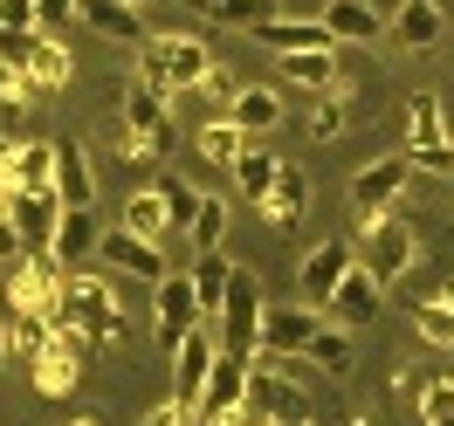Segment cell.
<instances>
[{"mask_svg": "<svg viewBox=\"0 0 454 426\" xmlns=\"http://www.w3.org/2000/svg\"><path fill=\"white\" fill-rule=\"evenodd\" d=\"M214 316H221V351H234V358H255L262 351V316H269V303H262V283L248 268H234V283H227Z\"/></svg>", "mask_w": 454, "mask_h": 426, "instance_id": "6da1fadb", "label": "cell"}, {"mask_svg": "<svg viewBox=\"0 0 454 426\" xmlns=\"http://www.w3.org/2000/svg\"><path fill=\"white\" fill-rule=\"evenodd\" d=\"M317 330H324V310H317V303H269L255 365H289V358H303Z\"/></svg>", "mask_w": 454, "mask_h": 426, "instance_id": "7a4b0ae2", "label": "cell"}, {"mask_svg": "<svg viewBox=\"0 0 454 426\" xmlns=\"http://www.w3.org/2000/svg\"><path fill=\"white\" fill-rule=\"evenodd\" d=\"M406 159L420 172H454V138H448V117L434 104V89L406 97Z\"/></svg>", "mask_w": 454, "mask_h": 426, "instance_id": "3957f363", "label": "cell"}, {"mask_svg": "<svg viewBox=\"0 0 454 426\" xmlns=\"http://www.w3.org/2000/svg\"><path fill=\"white\" fill-rule=\"evenodd\" d=\"M152 344H159V351H179V344H186V330H193V323H207V303H200V283L193 275H166V283H159V296H152Z\"/></svg>", "mask_w": 454, "mask_h": 426, "instance_id": "277c9868", "label": "cell"}, {"mask_svg": "<svg viewBox=\"0 0 454 426\" xmlns=\"http://www.w3.org/2000/svg\"><path fill=\"white\" fill-rule=\"evenodd\" d=\"M62 316H76L97 344L124 337V316H117V296H111L104 275H69V283H62Z\"/></svg>", "mask_w": 454, "mask_h": 426, "instance_id": "5b68a950", "label": "cell"}, {"mask_svg": "<svg viewBox=\"0 0 454 426\" xmlns=\"http://www.w3.org/2000/svg\"><path fill=\"white\" fill-rule=\"evenodd\" d=\"M413 255H420V241H413V228H406L399 213H379V221H365V248H358V261H365L379 283H399V275L413 268Z\"/></svg>", "mask_w": 454, "mask_h": 426, "instance_id": "8992f818", "label": "cell"}, {"mask_svg": "<svg viewBox=\"0 0 454 426\" xmlns=\"http://www.w3.org/2000/svg\"><path fill=\"white\" fill-rule=\"evenodd\" d=\"M97 255L111 261L117 275H131V283H166L172 268H166V241H152V234H131L124 228V221H117V228H104V248H97Z\"/></svg>", "mask_w": 454, "mask_h": 426, "instance_id": "52a82bcc", "label": "cell"}, {"mask_svg": "<svg viewBox=\"0 0 454 426\" xmlns=\"http://www.w3.org/2000/svg\"><path fill=\"white\" fill-rule=\"evenodd\" d=\"M214 358H221V344L207 337V323H193L186 344L166 358V365H172V399H179L193 420H200V399H207V378H214Z\"/></svg>", "mask_w": 454, "mask_h": 426, "instance_id": "ba28073f", "label": "cell"}, {"mask_svg": "<svg viewBox=\"0 0 454 426\" xmlns=\"http://www.w3.org/2000/svg\"><path fill=\"white\" fill-rule=\"evenodd\" d=\"M62 261L56 255H21L14 283H7V310H49V323L62 316Z\"/></svg>", "mask_w": 454, "mask_h": 426, "instance_id": "9c48e42d", "label": "cell"}, {"mask_svg": "<svg viewBox=\"0 0 454 426\" xmlns=\"http://www.w3.org/2000/svg\"><path fill=\"white\" fill-rule=\"evenodd\" d=\"M413 159H379V166H365L358 179H351V213H358V228L365 221H379V213H393V199L406 193V179H413Z\"/></svg>", "mask_w": 454, "mask_h": 426, "instance_id": "30bf717a", "label": "cell"}, {"mask_svg": "<svg viewBox=\"0 0 454 426\" xmlns=\"http://www.w3.org/2000/svg\"><path fill=\"white\" fill-rule=\"evenodd\" d=\"M351 268H358V248H351V241H317L310 255H303V268H296V289H303V303H317V310H324V303L338 296V283L351 275Z\"/></svg>", "mask_w": 454, "mask_h": 426, "instance_id": "8fae6325", "label": "cell"}, {"mask_svg": "<svg viewBox=\"0 0 454 426\" xmlns=\"http://www.w3.org/2000/svg\"><path fill=\"white\" fill-rule=\"evenodd\" d=\"M379 303H386V283H379L365 261H358V268L338 283V296L324 303V316H331V323H344V330H365V323H379Z\"/></svg>", "mask_w": 454, "mask_h": 426, "instance_id": "7c38bea8", "label": "cell"}, {"mask_svg": "<svg viewBox=\"0 0 454 426\" xmlns=\"http://www.w3.org/2000/svg\"><path fill=\"white\" fill-rule=\"evenodd\" d=\"M248 378H255V358L221 351V358H214V378H207V399H200V426H214L221 413H241V406H248Z\"/></svg>", "mask_w": 454, "mask_h": 426, "instance_id": "4fadbf2b", "label": "cell"}, {"mask_svg": "<svg viewBox=\"0 0 454 426\" xmlns=\"http://www.w3.org/2000/svg\"><path fill=\"white\" fill-rule=\"evenodd\" d=\"M248 413H255V420H310V399L296 392L276 365H255V378H248Z\"/></svg>", "mask_w": 454, "mask_h": 426, "instance_id": "5bb4252c", "label": "cell"}, {"mask_svg": "<svg viewBox=\"0 0 454 426\" xmlns=\"http://www.w3.org/2000/svg\"><path fill=\"white\" fill-rule=\"evenodd\" d=\"M441 35H448V14H441V0H399L393 14V42L406 56H434L441 49Z\"/></svg>", "mask_w": 454, "mask_h": 426, "instance_id": "9a60e30c", "label": "cell"}, {"mask_svg": "<svg viewBox=\"0 0 454 426\" xmlns=\"http://www.w3.org/2000/svg\"><path fill=\"white\" fill-rule=\"evenodd\" d=\"M7 213H14L21 234H28V255H49V248H56V221H62V193H56V186L14 193V199H7Z\"/></svg>", "mask_w": 454, "mask_h": 426, "instance_id": "2e32d148", "label": "cell"}, {"mask_svg": "<svg viewBox=\"0 0 454 426\" xmlns=\"http://www.w3.org/2000/svg\"><path fill=\"white\" fill-rule=\"evenodd\" d=\"M303 213H310V172H303V166H283V172H276V186L262 193V221H269L276 234H289Z\"/></svg>", "mask_w": 454, "mask_h": 426, "instance_id": "e0dca14e", "label": "cell"}, {"mask_svg": "<svg viewBox=\"0 0 454 426\" xmlns=\"http://www.w3.org/2000/svg\"><path fill=\"white\" fill-rule=\"evenodd\" d=\"M227 117H234L248 138H269V131L283 124V89L276 83H241L234 97H227Z\"/></svg>", "mask_w": 454, "mask_h": 426, "instance_id": "ac0fdd59", "label": "cell"}, {"mask_svg": "<svg viewBox=\"0 0 454 426\" xmlns=\"http://www.w3.org/2000/svg\"><path fill=\"white\" fill-rule=\"evenodd\" d=\"M166 124H172V97L131 76V89H124V131H131V138H152V151H159V131H166Z\"/></svg>", "mask_w": 454, "mask_h": 426, "instance_id": "d6986e66", "label": "cell"}, {"mask_svg": "<svg viewBox=\"0 0 454 426\" xmlns=\"http://www.w3.org/2000/svg\"><path fill=\"white\" fill-rule=\"evenodd\" d=\"M76 21L104 42H145V7H131V0H83Z\"/></svg>", "mask_w": 454, "mask_h": 426, "instance_id": "ffe728a7", "label": "cell"}, {"mask_svg": "<svg viewBox=\"0 0 454 426\" xmlns=\"http://www.w3.org/2000/svg\"><path fill=\"white\" fill-rule=\"evenodd\" d=\"M7 172H14V193H42V186H56V138L7 144Z\"/></svg>", "mask_w": 454, "mask_h": 426, "instance_id": "44dd1931", "label": "cell"}, {"mask_svg": "<svg viewBox=\"0 0 454 426\" xmlns=\"http://www.w3.org/2000/svg\"><path fill=\"white\" fill-rule=\"evenodd\" d=\"M56 193H62V206H90L97 199V172H90L83 138H56Z\"/></svg>", "mask_w": 454, "mask_h": 426, "instance_id": "7402d4cb", "label": "cell"}, {"mask_svg": "<svg viewBox=\"0 0 454 426\" xmlns=\"http://www.w3.org/2000/svg\"><path fill=\"white\" fill-rule=\"evenodd\" d=\"M97 248H104V228H97V213H90V206H62V221H56V248H49V255L69 268V261L97 255Z\"/></svg>", "mask_w": 454, "mask_h": 426, "instance_id": "603a6c76", "label": "cell"}, {"mask_svg": "<svg viewBox=\"0 0 454 426\" xmlns=\"http://www.w3.org/2000/svg\"><path fill=\"white\" fill-rule=\"evenodd\" d=\"M159 49H166V69H172V83H179V89H200L207 76H214V49H207L200 35H166Z\"/></svg>", "mask_w": 454, "mask_h": 426, "instance_id": "cb8c5ba5", "label": "cell"}, {"mask_svg": "<svg viewBox=\"0 0 454 426\" xmlns=\"http://www.w3.org/2000/svg\"><path fill=\"white\" fill-rule=\"evenodd\" d=\"M76 385H83V358H76V351H62V344L49 337V351L35 358V392H42V399H62V392H76Z\"/></svg>", "mask_w": 454, "mask_h": 426, "instance_id": "d4e9b609", "label": "cell"}, {"mask_svg": "<svg viewBox=\"0 0 454 426\" xmlns=\"http://www.w3.org/2000/svg\"><path fill=\"white\" fill-rule=\"evenodd\" d=\"M7 316V358H21V365H35L42 351H49V310H0Z\"/></svg>", "mask_w": 454, "mask_h": 426, "instance_id": "484cf974", "label": "cell"}, {"mask_svg": "<svg viewBox=\"0 0 454 426\" xmlns=\"http://www.w3.org/2000/svg\"><path fill=\"white\" fill-rule=\"evenodd\" d=\"M324 21H331L338 42H379V35H393L386 21H379V7H372V0H331V7H324Z\"/></svg>", "mask_w": 454, "mask_h": 426, "instance_id": "4316f807", "label": "cell"}, {"mask_svg": "<svg viewBox=\"0 0 454 426\" xmlns=\"http://www.w3.org/2000/svg\"><path fill=\"white\" fill-rule=\"evenodd\" d=\"M276 69H283V83H303V89H344L331 49H289V56H276Z\"/></svg>", "mask_w": 454, "mask_h": 426, "instance_id": "83f0119b", "label": "cell"}, {"mask_svg": "<svg viewBox=\"0 0 454 426\" xmlns=\"http://www.w3.org/2000/svg\"><path fill=\"white\" fill-rule=\"evenodd\" d=\"M413 330H420L427 344H441V351L454 344V275L434 289V296H420V303H413Z\"/></svg>", "mask_w": 454, "mask_h": 426, "instance_id": "f1b7e54d", "label": "cell"}, {"mask_svg": "<svg viewBox=\"0 0 454 426\" xmlns=\"http://www.w3.org/2000/svg\"><path fill=\"white\" fill-rule=\"evenodd\" d=\"M21 69H28V83H35V89H62V83H69V49H62L56 35L42 28V35H35V49H28V62H21Z\"/></svg>", "mask_w": 454, "mask_h": 426, "instance_id": "f546056e", "label": "cell"}, {"mask_svg": "<svg viewBox=\"0 0 454 426\" xmlns=\"http://www.w3.org/2000/svg\"><path fill=\"white\" fill-rule=\"evenodd\" d=\"M193 144H200L207 166H234V159L248 151V131H241L234 117H214V124H200V131H193Z\"/></svg>", "mask_w": 454, "mask_h": 426, "instance_id": "4dcf8cb0", "label": "cell"}, {"mask_svg": "<svg viewBox=\"0 0 454 426\" xmlns=\"http://www.w3.org/2000/svg\"><path fill=\"white\" fill-rule=\"evenodd\" d=\"M227 172H234V186H241L248 199H262L269 186H276V172H283V159H276L269 144H255V138H248V151H241V159H234Z\"/></svg>", "mask_w": 454, "mask_h": 426, "instance_id": "1f68e13d", "label": "cell"}, {"mask_svg": "<svg viewBox=\"0 0 454 426\" xmlns=\"http://www.w3.org/2000/svg\"><path fill=\"white\" fill-rule=\"evenodd\" d=\"M303 365L344 378V371H351V330H344V323H324V330L310 337V351H303Z\"/></svg>", "mask_w": 454, "mask_h": 426, "instance_id": "d6a6232c", "label": "cell"}, {"mask_svg": "<svg viewBox=\"0 0 454 426\" xmlns=\"http://www.w3.org/2000/svg\"><path fill=\"white\" fill-rule=\"evenodd\" d=\"M193 283H200V303H207V316L221 310L227 283H234V261L221 255V248H207V255H193Z\"/></svg>", "mask_w": 454, "mask_h": 426, "instance_id": "836d02e7", "label": "cell"}, {"mask_svg": "<svg viewBox=\"0 0 454 426\" xmlns=\"http://www.w3.org/2000/svg\"><path fill=\"white\" fill-rule=\"evenodd\" d=\"M124 228L131 234H152V241H166L172 221H166V193L152 186V193H131V206H124Z\"/></svg>", "mask_w": 454, "mask_h": 426, "instance_id": "e575fe53", "label": "cell"}, {"mask_svg": "<svg viewBox=\"0 0 454 426\" xmlns=\"http://www.w3.org/2000/svg\"><path fill=\"white\" fill-rule=\"evenodd\" d=\"M159 193H166V221H172V234H186L193 228V213H200V186H186V179H179V172H166V179H159Z\"/></svg>", "mask_w": 454, "mask_h": 426, "instance_id": "d590c367", "label": "cell"}, {"mask_svg": "<svg viewBox=\"0 0 454 426\" xmlns=\"http://www.w3.org/2000/svg\"><path fill=\"white\" fill-rule=\"evenodd\" d=\"M186 241H193V255L221 248V241H227V199H200V213H193V228H186Z\"/></svg>", "mask_w": 454, "mask_h": 426, "instance_id": "8d00e7d4", "label": "cell"}, {"mask_svg": "<svg viewBox=\"0 0 454 426\" xmlns=\"http://www.w3.org/2000/svg\"><path fill=\"white\" fill-rule=\"evenodd\" d=\"M344 124H351V104H344V89H324V104L310 111V138H317V144H331V138H344Z\"/></svg>", "mask_w": 454, "mask_h": 426, "instance_id": "74e56055", "label": "cell"}, {"mask_svg": "<svg viewBox=\"0 0 454 426\" xmlns=\"http://www.w3.org/2000/svg\"><path fill=\"white\" fill-rule=\"evenodd\" d=\"M138 83L166 89V97L179 89V83H172V69H166V49H159V42H145V49H138Z\"/></svg>", "mask_w": 454, "mask_h": 426, "instance_id": "f35d334b", "label": "cell"}, {"mask_svg": "<svg viewBox=\"0 0 454 426\" xmlns=\"http://www.w3.org/2000/svg\"><path fill=\"white\" fill-rule=\"evenodd\" d=\"M448 413H454V378L420 385V420H448Z\"/></svg>", "mask_w": 454, "mask_h": 426, "instance_id": "ab89813d", "label": "cell"}, {"mask_svg": "<svg viewBox=\"0 0 454 426\" xmlns=\"http://www.w3.org/2000/svg\"><path fill=\"white\" fill-rule=\"evenodd\" d=\"M221 21H234V28H262V21H269V0H227Z\"/></svg>", "mask_w": 454, "mask_h": 426, "instance_id": "60d3db41", "label": "cell"}, {"mask_svg": "<svg viewBox=\"0 0 454 426\" xmlns=\"http://www.w3.org/2000/svg\"><path fill=\"white\" fill-rule=\"evenodd\" d=\"M7 97H42V89L28 83V69H21V62L0 56V104H7Z\"/></svg>", "mask_w": 454, "mask_h": 426, "instance_id": "b9f144b4", "label": "cell"}, {"mask_svg": "<svg viewBox=\"0 0 454 426\" xmlns=\"http://www.w3.org/2000/svg\"><path fill=\"white\" fill-rule=\"evenodd\" d=\"M14 255H28V234H21V221L0 206V261H14Z\"/></svg>", "mask_w": 454, "mask_h": 426, "instance_id": "7bdbcfd3", "label": "cell"}, {"mask_svg": "<svg viewBox=\"0 0 454 426\" xmlns=\"http://www.w3.org/2000/svg\"><path fill=\"white\" fill-rule=\"evenodd\" d=\"M0 28H42L35 0H0Z\"/></svg>", "mask_w": 454, "mask_h": 426, "instance_id": "ee69618b", "label": "cell"}, {"mask_svg": "<svg viewBox=\"0 0 454 426\" xmlns=\"http://www.w3.org/2000/svg\"><path fill=\"white\" fill-rule=\"evenodd\" d=\"M145 426H193V413H186L179 399H166V406H152V413H145Z\"/></svg>", "mask_w": 454, "mask_h": 426, "instance_id": "f6af8a7d", "label": "cell"}, {"mask_svg": "<svg viewBox=\"0 0 454 426\" xmlns=\"http://www.w3.org/2000/svg\"><path fill=\"white\" fill-rule=\"evenodd\" d=\"M83 0H35V14H42V28H62L69 14H76Z\"/></svg>", "mask_w": 454, "mask_h": 426, "instance_id": "bcb514c9", "label": "cell"}, {"mask_svg": "<svg viewBox=\"0 0 454 426\" xmlns=\"http://www.w3.org/2000/svg\"><path fill=\"white\" fill-rule=\"evenodd\" d=\"M200 89H207V97H234L241 83H234V69H227V62H214V76H207Z\"/></svg>", "mask_w": 454, "mask_h": 426, "instance_id": "7dc6e473", "label": "cell"}, {"mask_svg": "<svg viewBox=\"0 0 454 426\" xmlns=\"http://www.w3.org/2000/svg\"><path fill=\"white\" fill-rule=\"evenodd\" d=\"M186 7H193V14H214V21H221V7H227V0H186Z\"/></svg>", "mask_w": 454, "mask_h": 426, "instance_id": "c3c4849f", "label": "cell"}, {"mask_svg": "<svg viewBox=\"0 0 454 426\" xmlns=\"http://www.w3.org/2000/svg\"><path fill=\"white\" fill-rule=\"evenodd\" d=\"M262 426H310V420H262Z\"/></svg>", "mask_w": 454, "mask_h": 426, "instance_id": "681fc988", "label": "cell"}, {"mask_svg": "<svg viewBox=\"0 0 454 426\" xmlns=\"http://www.w3.org/2000/svg\"><path fill=\"white\" fill-rule=\"evenodd\" d=\"M0 358H7V316H0Z\"/></svg>", "mask_w": 454, "mask_h": 426, "instance_id": "f907efd6", "label": "cell"}, {"mask_svg": "<svg viewBox=\"0 0 454 426\" xmlns=\"http://www.w3.org/2000/svg\"><path fill=\"white\" fill-rule=\"evenodd\" d=\"M131 7H166V0H131Z\"/></svg>", "mask_w": 454, "mask_h": 426, "instance_id": "816d5d0a", "label": "cell"}, {"mask_svg": "<svg viewBox=\"0 0 454 426\" xmlns=\"http://www.w3.org/2000/svg\"><path fill=\"white\" fill-rule=\"evenodd\" d=\"M427 426H454V413H448V420H427Z\"/></svg>", "mask_w": 454, "mask_h": 426, "instance_id": "f5cc1de1", "label": "cell"}, {"mask_svg": "<svg viewBox=\"0 0 454 426\" xmlns=\"http://www.w3.org/2000/svg\"><path fill=\"white\" fill-rule=\"evenodd\" d=\"M69 426H97V420H69Z\"/></svg>", "mask_w": 454, "mask_h": 426, "instance_id": "db71d44e", "label": "cell"}]
</instances>
